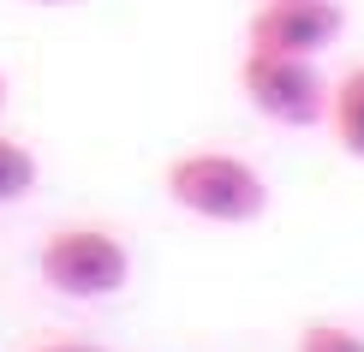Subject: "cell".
Listing matches in <instances>:
<instances>
[{
	"label": "cell",
	"instance_id": "3957f363",
	"mask_svg": "<svg viewBox=\"0 0 364 352\" xmlns=\"http://www.w3.org/2000/svg\"><path fill=\"white\" fill-rule=\"evenodd\" d=\"M239 90H245V102L263 119H275V126L305 132L316 119H328V78L316 72V60L245 48V60H239Z\"/></svg>",
	"mask_w": 364,
	"mask_h": 352
},
{
	"label": "cell",
	"instance_id": "9c48e42d",
	"mask_svg": "<svg viewBox=\"0 0 364 352\" xmlns=\"http://www.w3.org/2000/svg\"><path fill=\"white\" fill-rule=\"evenodd\" d=\"M30 6H72V0H30Z\"/></svg>",
	"mask_w": 364,
	"mask_h": 352
},
{
	"label": "cell",
	"instance_id": "52a82bcc",
	"mask_svg": "<svg viewBox=\"0 0 364 352\" xmlns=\"http://www.w3.org/2000/svg\"><path fill=\"white\" fill-rule=\"evenodd\" d=\"M299 352H364V334L341 329V323H305Z\"/></svg>",
	"mask_w": 364,
	"mask_h": 352
},
{
	"label": "cell",
	"instance_id": "ba28073f",
	"mask_svg": "<svg viewBox=\"0 0 364 352\" xmlns=\"http://www.w3.org/2000/svg\"><path fill=\"white\" fill-rule=\"evenodd\" d=\"M36 352H102V346H84V341H54V346H36Z\"/></svg>",
	"mask_w": 364,
	"mask_h": 352
},
{
	"label": "cell",
	"instance_id": "5b68a950",
	"mask_svg": "<svg viewBox=\"0 0 364 352\" xmlns=\"http://www.w3.org/2000/svg\"><path fill=\"white\" fill-rule=\"evenodd\" d=\"M328 132H335L341 156L364 161V60L328 84Z\"/></svg>",
	"mask_w": 364,
	"mask_h": 352
},
{
	"label": "cell",
	"instance_id": "7a4b0ae2",
	"mask_svg": "<svg viewBox=\"0 0 364 352\" xmlns=\"http://www.w3.org/2000/svg\"><path fill=\"white\" fill-rule=\"evenodd\" d=\"M36 274L66 299H114L132 281V251L108 227H60L42 239Z\"/></svg>",
	"mask_w": 364,
	"mask_h": 352
},
{
	"label": "cell",
	"instance_id": "30bf717a",
	"mask_svg": "<svg viewBox=\"0 0 364 352\" xmlns=\"http://www.w3.org/2000/svg\"><path fill=\"white\" fill-rule=\"evenodd\" d=\"M0 108H6V72H0Z\"/></svg>",
	"mask_w": 364,
	"mask_h": 352
},
{
	"label": "cell",
	"instance_id": "8992f818",
	"mask_svg": "<svg viewBox=\"0 0 364 352\" xmlns=\"http://www.w3.org/2000/svg\"><path fill=\"white\" fill-rule=\"evenodd\" d=\"M36 179H42L36 149H24L18 137H0V209H6V203H24V197L36 191Z\"/></svg>",
	"mask_w": 364,
	"mask_h": 352
},
{
	"label": "cell",
	"instance_id": "277c9868",
	"mask_svg": "<svg viewBox=\"0 0 364 352\" xmlns=\"http://www.w3.org/2000/svg\"><path fill=\"white\" fill-rule=\"evenodd\" d=\"M346 30V12L335 0H263L245 24V42L263 54H299V60H316L341 42Z\"/></svg>",
	"mask_w": 364,
	"mask_h": 352
},
{
	"label": "cell",
	"instance_id": "6da1fadb",
	"mask_svg": "<svg viewBox=\"0 0 364 352\" xmlns=\"http://www.w3.org/2000/svg\"><path fill=\"white\" fill-rule=\"evenodd\" d=\"M161 191L186 215L221 221V227H245L269 209V179L257 174V161L233 156V149H186V156H173L168 174H161Z\"/></svg>",
	"mask_w": 364,
	"mask_h": 352
}]
</instances>
